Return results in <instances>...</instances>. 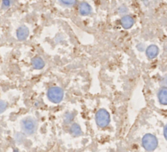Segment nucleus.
Masks as SVG:
<instances>
[{"label":"nucleus","mask_w":167,"mask_h":152,"mask_svg":"<svg viewBox=\"0 0 167 152\" xmlns=\"http://www.w3.org/2000/svg\"><path fill=\"white\" fill-rule=\"evenodd\" d=\"M158 145V141L157 138L152 134H145L142 139V146L148 151H152L156 150Z\"/></svg>","instance_id":"f257e3e1"},{"label":"nucleus","mask_w":167,"mask_h":152,"mask_svg":"<svg viewBox=\"0 0 167 152\" xmlns=\"http://www.w3.org/2000/svg\"><path fill=\"white\" fill-rule=\"evenodd\" d=\"M95 122L99 127H107L110 122V115L105 109H99L95 114Z\"/></svg>","instance_id":"f03ea898"},{"label":"nucleus","mask_w":167,"mask_h":152,"mask_svg":"<svg viewBox=\"0 0 167 152\" xmlns=\"http://www.w3.org/2000/svg\"><path fill=\"white\" fill-rule=\"evenodd\" d=\"M48 98L51 102L54 103H61L64 98L63 89L58 86L51 87L48 91Z\"/></svg>","instance_id":"7ed1b4c3"},{"label":"nucleus","mask_w":167,"mask_h":152,"mask_svg":"<svg viewBox=\"0 0 167 152\" xmlns=\"http://www.w3.org/2000/svg\"><path fill=\"white\" fill-rule=\"evenodd\" d=\"M37 128L36 121L32 118L24 119L22 121L23 131L28 135H31L35 132Z\"/></svg>","instance_id":"20e7f679"},{"label":"nucleus","mask_w":167,"mask_h":152,"mask_svg":"<svg viewBox=\"0 0 167 152\" xmlns=\"http://www.w3.org/2000/svg\"><path fill=\"white\" fill-rule=\"evenodd\" d=\"M159 49L156 45H150L146 49V55L149 60H153L158 55Z\"/></svg>","instance_id":"39448f33"},{"label":"nucleus","mask_w":167,"mask_h":152,"mask_svg":"<svg viewBox=\"0 0 167 152\" xmlns=\"http://www.w3.org/2000/svg\"><path fill=\"white\" fill-rule=\"evenodd\" d=\"M78 11L81 16H88L91 12V7L86 2H81L79 4Z\"/></svg>","instance_id":"423d86ee"},{"label":"nucleus","mask_w":167,"mask_h":152,"mask_svg":"<svg viewBox=\"0 0 167 152\" xmlns=\"http://www.w3.org/2000/svg\"><path fill=\"white\" fill-rule=\"evenodd\" d=\"M158 100L161 105H167V87H161L158 91Z\"/></svg>","instance_id":"0eeeda50"},{"label":"nucleus","mask_w":167,"mask_h":152,"mask_svg":"<svg viewBox=\"0 0 167 152\" xmlns=\"http://www.w3.org/2000/svg\"><path fill=\"white\" fill-rule=\"evenodd\" d=\"M29 36V29L25 26L20 27L16 31V37L18 38V40L24 41L28 38Z\"/></svg>","instance_id":"6e6552de"},{"label":"nucleus","mask_w":167,"mask_h":152,"mask_svg":"<svg viewBox=\"0 0 167 152\" xmlns=\"http://www.w3.org/2000/svg\"><path fill=\"white\" fill-rule=\"evenodd\" d=\"M135 20L131 16H124L121 19V25L124 29H130L133 26Z\"/></svg>","instance_id":"1a4fd4ad"},{"label":"nucleus","mask_w":167,"mask_h":152,"mask_svg":"<svg viewBox=\"0 0 167 152\" xmlns=\"http://www.w3.org/2000/svg\"><path fill=\"white\" fill-rule=\"evenodd\" d=\"M32 64L35 69L39 70L43 68V67L45 66V63H44L43 59L40 58V57H35L32 60Z\"/></svg>","instance_id":"9d476101"},{"label":"nucleus","mask_w":167,"mask_h":152,"mask_svg":"<svg viewBox=\"0 0 167 152\" xmlns=\"http://www.w3.org/2000/svg\"><path fill=\"white\" fill-rule=\"evenodd\" d=\"M70 133L74 137H78L81 135V127L77 124H73L70 127Z\"/></svg>","instance_id":"9b49d317"},{"label":"nucleus","mask_w":167,"mask_h":152,"mask_svg":"<svg viewBox=\"0 0 167 152\" xmlns=\"http://www.w3.org/2000/svg\"><path fill=\"white\" fill-rule=\"evenodd\" d=\"M73 118H74V114L73 113H67L65 116V122L67 124L70 123L73 120Z\"/></svg>","instance_id":"f8f14e48"},{"label":"nucleus","mask_w":167,"mask_h":152,"mask_svg":"<svg viewBox=\"0 0 167 152\" xmlns=\"http://www.w3.org/2000/svg\"><path fill=\"white\" fill-rule=\"evenodd\" d=\"M60 1L66 6H73L77 2V0H60Z\"/></svg>","instance_id":"ddd939ff"},{"label":"nucleus","mask_w":167,"mask_h":152,"mask_svg":"<svg viewBox=\"0 0 167 152\" xmlns=\"http://www.w3.org/2000/svg\"><path fill=\"white\" fill-rule=\"evenodd\" d=\"M127 11H128V9H127V7H126V6H124V5H122V6H121V7L118 8V12H119L120 14H122V15H125Z\"/></svg>","instance_id":"4468645a"},{"label":"nucleus","mask_w":167,"mask_h":152,"mask_svg":"<svg viewBox=\"0 0 167 152\" xmlns=\"http://www.w3.org/2000/svg\"><path fill=\"white\" fill-rule=\"evenodd\" d=\"M11 5V1L10 0H2V7L3 9H7L10 7Z\"/></svg>","instance_id":"2eb2a0df"},{"label":"nucleus","mask_w":167,"mask_h":152,"mask_svg":"<svg viewBox=\"0 0 167 152\" xmlns=\"http://www.w3.org/2000/svg\"><path fill=\"white\" fill-rule=\"evenodd\" d=\"M0 108H1V112H4V111L7 109V103L3 102V101H1V104H0Z\"/></svg>","instance_id":"dca6fc26"},{"label":"nucleus","mask_w":167,"mask_h":152,"mask_svg":"<svg viewBox=\"0 0 167 152\" xmlns=\"http://www.w3.org/2000/svg\"><path fill=\"white\" fill-rule=\"evenodd\" d=\"M137 49L140 51H144V45H143L142 43H140V44L137 45Z\"/></svg>","instance_id":"f3484780"},{"label":"nucleus","mask_w":167,"mask_h":152,"mask_svg":"<svg viewBox=\"0 0 167 152\" xmlns=\"http://www.w3.org/2000/svg\"><path fill=\"white\" fill-rule=\"evenodd\" d=\"M164 137H165V138L167 140V125H165V128H164Z\"/></svg>","instance_id":"a211bd4d"}]
</instances>
